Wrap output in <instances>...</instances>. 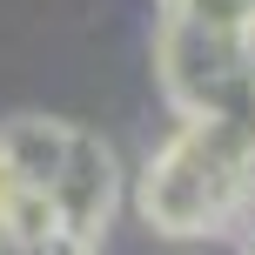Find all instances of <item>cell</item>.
<instances>
[{
  "instance_id": "obj_1",
  "label": "cell",
  "mask_w": 255,
  "mask_h": 255,
  "mask_svg": "<svg viewBox=\"0 0 255 255\" xmlns=\"http://www.w3.org/2000/svg\"><path fill=\"white\" fill-rule=\"evenodd\" d=\"M255 0H168L161 81L175 141L148 168V222L215 235L255 208Z\"/></svg>"
},
{
  "instance_id": "obj_2",
  "label": "cell",
  "mask_w": 255,
  "mask_h": 255,
  "mask_svg": "<svg viewBox=\"0 0 255 255\" xmlns=\"http://www.w3.org/2000/svg\"><path fill=\"white\" fill-rule=\"evenodd\" d=\"M115 202V161L67 121L0 128V255H94Z\"/></svg>"
}]
</instances>
